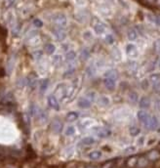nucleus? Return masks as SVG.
Returning a JSON list of instances; mask_svg holds the SVG:
<instances>
[{
  "label": "nucleus",
  "instance_id": "f257e3e1",
  "mask_svg": "<svg viewBox=\"0 0 160 168\" xmlns=\"http://www.w3.org/2000/svg\"><path fill=\"white\" fill-rule=\"evenodd\" d=\"M92 28H93V30L97 35H103L106 31V24L96 18V17L92 19Z\"/></svg>",
  "mask_w": 160,
  "mask_h": 168
},
{
  "label": "nucleus",
  "instance_id": "f03ea898",
  "mask_svg": "<svg viewBox=\"0 0 160 168\" xmlns=\"http://www.w3.org/2000/svg\"><path fill=\"white\" fill-rule=\"evenodd\" d=\"M52 22L56 28L65 29L67 26V18L64 13H56L52 17Z\"/></svg>",
  "mask_w": 160,
  "mask_h": 168
},
{
  "label": "nucleus",
  "instance_id": "7ed1b4c3",
  "mask_svg": "<svg viewBox=\"0 0 160 168\" xmlns=\"http://www.w3.org/2000/svg\"><path fill=\"white\" fill-rule=\"evenodd\" d=\"M94 131V133L96 134V135L101 138V139H106V138H109L111 136V130L109 128H106V127H101V126H96V127H94L93 129H92Z\"/></svg>",
  "mask_w": 160,
  "mask_h": 168
},
{
  "label": "nucleus",
  "instance_id": "20e7f679",
  "mask_svg": "<svg viewBox=\"0 0 160 168\" xmlns=\"http://www.w3.org/2000/svg\"><path fill=\"white\" fill-rule=\"evenodd\" d=\"M67 88H69V86H67L66 83H60L58 84L56 89H55V92H54V95L57 97H59L61 100H65L66 98V94H67Z\"/></svg>",
  "mask_w": 160,
  "mask_h": 168
},
{
  "label": "nucleus",
  "instance_id": "39448f33",
  "mask_svg": "<svg viewBox=\"0 0 160 168\" xmlns=\"http://www.w3.org/2000/svg\"><path fill=\"white\" fill-rule=\"evenodd\" d=\"M125 51H126V55H127V56H128L129 58H131V59L137 58L138 55H139L137 46L135 45V44H133V43H129V44L126 45Z\"/></svg>",
  "mask_w": 160,
  "mask_h": 168
},
{
  "label": "nucleus",
  "instance_id": "423d86ee",
  "mask_svg": "<svg viewBox=\"0 0 160 168\" xmlns=\"http://www.w3.org/2000/svg\"><path fill=\"white\" fill-rule=\"evenodd\" d=\"M137 117L141 123L144 124L146 127H147L148 121L150 119V115L147 112H146V110H141L137 113Z\"/></svg>",
  "mask_w": 160,
  "mask_h": 168
},
{
  "label": "nucleus",
  "instance_id": "0eeeda50",
  "mask_svg": "<svg viewBox=\"0 0 160 168\" xmlns=\"http://www.w3.org/2000/svg\"><path fill=\"white\" fill-rule=\"evenodd\" d=\"M47 102H48V105L49 107L53 108V110L55 111H60V103H59V100L58 98L54 95V94H51V95H49L48 98H47Z\"/></svg>",
  "mask_w": 160,
  "mask_h": 168
},
{
  "label": "nucleus",
  "instance_id": "6e6552de",
  "mask_svg": "<svg viewBox=\"0 0 160 168\" xmlns=\"http://www.w3.org/2000/svg\"><path fill=\"white\" fill-rule=\"evenodd\" d=\"M53 35L57 41H64L66 38V33L64 29L55 28L53 29Z\"/></svg>",
  "mask_w": 160,
  "mask_h": 168
},
{
  "label": "nucleus",
  "instance_id": "1a4fd4ad",
  "mask_svg": "<svg viewBox=\"0 0 160 168\" xmlns=\"http://www.w3.org/2000/svg\"><path fill=\"white\" fill-rule=\"evenodd\" d=\"M63 127H64L63 122L58 118H55L51 123V129L56 134H60L63 131Z\"/></svg>",
  "mask_w": 160,
  "mask_h": 168
},
{
  "label": "nucleus",
  "instance_id": "9d476101",
  "mask_svg": "<svg viewBox=\"0 0 160 168\" xmlns=\"http://www.w3.org/2000/svg\"><path fill=\"white\" fill-rule=\"evenodd\" d=\"M159 127H160V123H159V120H158L157 117L156 116H150V119L148 121L147 128L151 130V131H155Z\"/></svg>",
  "mask_w": 160,
  "mask_h": 168
},
{
  "label": "nucleus",
  "instance_id": "9b49d317",
  "mask_svg": "<svg viewBox=\"0 0 160 168\" xmlns=\"http://www.w3.org/2000/svg\"><path fill=\"white\" fill-rule=\"evenodd\" d=\"M15 64H16V55L13 54V55L10 56L9 59H8L7 64H6V71H7L8 74H11L12 71H14Z\"/></svg>",
  "mask_w": 160,
  "mask_h": 168
},
{
  "label": "nucleus",
  "instance_id": "f8f14e48",
  "mask_svg": "<svg viewBox=\"0 0 160 168\" xmlns=\"http://www.w3.org/2000/svg\"><path fill=\"white\" fill-rule=\"evenodd\" d=\"M77 106L82 108V110H87V108H90L92 106V102L90 100H88L86 97H81L78 101H77Z\"/></svg>",
  "mask_w": 160,
  "mask_h": 168
},
{
  "label": "nucleus",
  "instance_id": "ddd939ff",
  "mask_svg": "<svg viewBox=\"0 0 160 168\" xmlns=\"http://www.w3.org/2000/svg\"><path fill=\"white\" fill-rule=\"evenodd\" d=\"M104 86L108 90V91H113L115 89L116 86V80L111 79V78H107V77H104L103 80Z\"/></svg>",
  "mask_w": 160,
  "mask_h": 168
},
{
  "label": "nucleus",
  "instance_id": "4468645a",
  "mask_svg": "<svg viewBox=\"0 0 160 168\" xmlns=\"http://www.w3.org/2000/svg\"><path fill=\"white\" fill-rule=\"evenodd\" d=\"M151 106V101L148 97L144 96L142 97L141 100L139 101V107L142 108V110H147Z\"/></svg>",
  "mask_w": 160,
  "mask_h": 168
},
{
  "label": "nucleus",
  "instance_id": "2eb2a0df",
  "mask_svg": "<svg viewBox=\"0 0 160 168\" xmlns=\"http://www.w3.org/2000/svg\"><path fill=\"white\" fill-rule=\"evenodd\" d=\"M147 158L151 162H155L160 159V152L158 150H152L147 155Z\"/></svg>",
  "mask_w": 160,
  "mask_h": 168
},
{
  "label": "nucleus",
  "instance_id": "dca6fc26",
  "mask_svg": "<svg viewBox=\"0 0 160 168\" xmlns=\"http://www.w3.org/2000/svg\"><path fill=\"white\" fill-rule=\"evenodd\" d=\"M104 77H107V78H111V79L117 80V79H118V77H119V73L114 69H109V70L105 71Z\"/></svg>",
  "mask_w": 160,
  "mask_h": 168
},
{
  "label": "nucleus",
  "instance_id": "f3484780",
  "mask_svg": "<svg viewBox=\"0 0 160 168\" xmlns=\"http://www.w3.org/2000/svg\"><path fill=\"white\" fill-rule=\"evenodd\" d=\"M75 20H76L78 23H85L88 20V14L86 11H78L75 13Z\"/></svg>",
  "mask_w": 160,
  "mask_h": 168
},
{
  "label": "nucleus",
  "instance_id": "a211bd4d",
  "mask_svg": "<svg viewBox=\"0 0 160 168\" xmlns=\"http://www.w3.org/2000/svg\"><path fill=\"white\" fill-rule=\"evenodd\" d=\"M97 103L101 107H107V106H109V104H111V100H109L108 97H106L105 95H101V96H99V98L97 100Z\"/></svg>",
  "mask_w": 160,
  "mask_h": 168
},
{
  "label": "nucleus",
  "instance_id": "6ab92c4d",
  "mask_svg": "<svg viewBox=\"0 0 160 168\" xmlns=\"http://www.w3.org/2000/svg\"><path fill=\"white\" fill-rule=\"evenodd\" d=\"M111 57H112V59H113L115 62H119L121 60V58H122L121 51L117 47H113L111 49Z\"/></svg>",
  "mask_w": 160,
  "mask_h": 168
},
{
  "label": "nucleus",
  "instance_id": "aec40b11",
  "mask_svg": "<svg viewBox=\"0 0 160 168\" xmlns=\"http://www.w3.org/2000/svg\"><path fill=\"white\" fill-rule=\"evenodd\" d=\"M35 117H37L38 120L40 122H42V123H46L47 120H48V114L46 113L45 111L41 110L40 108H39V111H38V113H37V114H36Z\"/></svg>",
  "mask_w": 160,
  "mask_h": 168
},
{
  "label": "nucleus",
  "instance_id": "412c9836",
  "mask_svg": "<svg viewBox=\"0 0 160 168\" xmlns=\"http://www.w3.org/2000/svg\"><path fill=\"white\" fill-rule=\"evenodd\" d=\"M97 72V66L95 65V63H92L90 64L87 68H86V74L88 75L89 77H93L94 75Z\"/></svg>",
  "mask_w": 160,
  "mask_h": 168
},
{
  "label": "nucleus",
  "instance_id": "4be33fe9",
  "mask_svg": "<svg viewBox=\"0 0 160 168\" xmlns=\"http://www.w3.org/2000/svg\"><path fill=\"white\" fill-rule=\"evenodd\" d=\"M103 156V153L101 150H93L88 155V157L91 160H99Z\"/></svg>",
  "mask_w": 160,
  "mask_h": 168
},
{
  "label": "nucleus",
  "instance_id": "5701e85b",
  "mask_svg": "<svg viewBox=\"0 0 160 168\" xmlns=\"http://www.w3.org/2000/svg\"><path fill=\"white\" fill-rule=\"evenodd\" d=\"M76 53H75V51H73V50H70V51H67L65 53V61L67 63H72L75 61V59H76Z\"/></svg>",
  "mask_w": 160,
  "mask_h": 168
},
{
  "label": "nucleus",
  "instance_id": "b1692460",
  "mask_svg": "<svg viewBox=\"0 0 160 168\" xmlns=\"http://www.w3.org/2000/svg\"><path fill=\"white\" fill-rule=\"evenodd\" d=\"M78 117H79V113L77 112H70L66 114L65 119L67 122H73L75 120H77Z\"/></svg>",
  "mask_w": 160,
  "mask_h": 168
},
{
  "label": "nucleus",
  "instance_id": "393cba45",
  "mask_svg": "<svg viewBox=\"0 0 160 168\" xmlns=\"http://www.w3.org/2000/svg\"><path fill=\"white\" fill-rule=\"evenodd\" d=\"M127 38L128 40L130 41H134V40H136L138 38V31L137 29H135L133 28L129 29L127 30Z\"/></svg>",
  "mask_w": 160,
  "mask_h": 168
},
{
  "label": "nucleus",
  "instance_id": "a878e982",
  "mask_svg": "<svg viewBox=\"0 0 160 168\" xmlns=\"http://www.w3.org/2000/svg\"><path fill=\"white\" fill-rule=\"evenodd\" d=\"M95 143H96L95 138L88 136V137L83 138V139L80 141V145H81V146H91V145H94Z\"/></svg>",
  "mask_w": 160,
  "mask_h": 168
},
{
  "label": "nucleus",
  "instance_id": "bb28decb",
  "mask_svg": "<svg viewBox=\"0 0 160 168\" xmlns=\"http://www.w3.org/2000/svg\"><path fill=\"white\" fill-rule=\"evenodd\" d=\"M48 87H49V79H47V78L42 79L39 83V90L41 93H45Z\"/></svg>",
  "mask_w": 160,
  "mask_h": 168
},
{
  "label": "nucleus",
  "instance_id": "cd10ccee",
  "mask_svg": "<svg viewBox=\"0 0 160 168\" xmlns=\"http://www.w3.org/2000/svg\"><path fill=\"white\" fill-rule=\"evenodd\" d=\"M44 51L48 55H53L56 51V46L52 43H46L44 45Z\"/></svg>",
  "mask_w": 160,
  "mask_h": 168
},
{
  "label": "nucleus",
  "instance_id": "c85d7f7f",
  "mask_svg": "<svg viewBox=\"0 0 160 168\" xmlns=\"http://www.w3.org/2000/svg\"><path fill=\"white\" fill-rule=\"evenodd\" d=\"M28 79V86H29L31 89H33L37 84V79H36V76L33 74H30L29 76L27 78Z\"/></svg>",
  "mask_w": 160,
  "mask_h": 168
},
{
  "label": "nucleus",
  "instance_id": "c756f323",
  "mask_svg": "<svg viewBox=\"0 0 160 168\" xmlns=\"http://www.w3.org/2000/svg\"><path fill=\"white\" fill-rule=\"evenodd\" d=\"M128 99H129V102L132 104H137L138 101H139V95L137 92L135 91H131L129 95H128Z\"/></svg>",
  "mask_w": 160,
  "mask_h": 168
},
{
  "label": "nucleus",
  "instance_id": "7c9ffc66",
  "mask_svg": "<svg viewBox=\"0 0 160 168\" xmlns=\"http://www.w3.org/2000/svg\"><path fill=\"white\" fill-rule=\"evenodd\" d=\"M148 159L145 156H142V157H139L138 159V163H137V166L139 168H146L147 165H148Z\"/></svg>",
  "mask_w": 160,
  "mask_h": 168
},
{
  "label": "nucleus",
  "instance_id": "2f4dec72",
  "mask_svg": "<svg viewBox=\"0 0 160 168\" xmlns=\"http://www.w3.org/2000/svg\"><path fill=\"white\" fill-rule=\"evenodd\" d=\"M94 123V121L92 120V119H83L78 125H79V127L81 129H86V128H89L91 127V125Z\"/></svg>",
  "mask_w": 160,
  "mask_h": 168
},
{
  "label": "nucleus",
  "instance_id": "473e14b6",
  "mask_svg": "<svg viewBox=\"0 0 160 168\" xmlns=\"http://www.w3.org/2000/svg\"><path fill=\"white\" fill-rule=\"evenodd\" d=\"M80 58L82 61H87L90 58V51L87 48H82L81 52H80Z\"/></svg>",
  "mask_w": 160,
  "mask_h": 168
},
{
  "label": "nucleus",
  "instance_id": "72a5a7b5",
  "mask_svg": "<svg viewBox=\"0 0 160 168\" xmlns=\"http://www.w3.org/2000/svg\"><path fill=\"white\" fill-rule=\"evenodd\" d=\"M129 133H130V135L133 136V137H136L138 135H140V133H141V129L138 127V126H130V128H129Z\"/></svg>",
  "mask_w": 160,
  "mask_h": 168
},
{
  "label": "nucleus",
  "instance_id": "f704fd0d",
  "mask_svg": "<svg viewBox=\"0 0 160 168\" xmlns=\"http://www.w3.org/2000/svg\"><path fill=\"white\" fill-rule=\"evenodd\" d=\"M138 159H139V157H137V156H131L130 158H128V160H127V166L130 167V168L137 166Z\"/></svg>",
  "mask_w": 160,
  "mask_h": 168
},
{
  "label": "nucleus",
  "instance_id": "c9c22d12",
  "mask_svg": "<svg viewBox=\"0 0 160 168\" xmlns=\"http://www.w3.org/2000/svg\"><path fill=\"white\" fill-rule=\"evenodd\" d=\"M52 63L57 66H61L63 64V57L61 55H54L52 57Z\"/></svg>",
  "mask_w": 160,
  "mask_h": 168
},
{
  "label": "nucleus",
  "instance_id": "e433bc0d",
  "mask_svg": "<svg viewBox=\"0 0 160 168\" xmlns=\"http://www.w3.org/2000/svg\"><path fill=\"white\" fill-rule=\"evenodd\" d=\"M75 134V127L72 125H70V126H67V127L65 128V136H72Z\"/></svg>",
  "mask_w": 160,
  "mask_h": 168
},
{
  "label": "nucleus",
  "instance_id": "4c0bfd02",
  "mask_svg": "<svg viewBox=\"0 0 160 168\" xmlns=\"http://www.w3.org/2000/svg\"><path fill=\"white\" fill-rule=\"evenodd\" d=\"M32 56L36 62H39L40 60H42V58H43V51H42V50H36V51L33 52Z\"/></svg>",
  "mask_w": 160,
  "mask_h": 168
},
{
  "label": "nucleus",
  "instance_id": "58836bf2",
  "mask_svg": "<svg viewBox=\"0 0 160 168\" xmlns=\"http://www.w3.org/2000/svg\"><path fill=\"white\" fill-rule=\"evenodd\" d=\"M136 152H137V147L131 146V147H128V148L124 149L123 155H132V154H135Z\"/></svg>",
  "mask_w": 160,
  "mask_h": 168
},
{
  "label": "nucleus",
  "instance_id": "ea45409f",
  "mask_svg": "<svg viewBox=\"0 0 160 168\" xmlns=\"http://www.w3.org/2000/svg\"><path fill=\"white\" fill-rule=\"evenodd\" d=\"M105 42L108 45H112L114 43V37L111 33H107V34L105 35Z\"/></svg>",
  "mask_w": 160,
  "mask_h": 168
},
{
  "label": "nucleus",
  "instance_id": "a19ab883",
  "mask_svg": "<svg viewBox=\"0 0 160 168\" xmlns=\"http://www.w3.org/2000/svg\"><path fill=\"white\" fill-rule=\"evenodd\" d=\"M82 36H83V38L85 39L86 41H91V40H93V38H94L93 33H92L90 30H85V31H84Z\"/></svg>",
  "mask_w": 160,
  "mask_h": 168
},
{
  "label": "nucleus",
  "instance_id": "79ce46f5",
  "mask_svg": "<svg viewBox=\"0 0 160 168\" xmlns=\"http://www.w3.org/2000/svg\"><path fill=\"white\" fill-rule=\"evenodd\" d=\"M149 81H151L152 83H156V82H160V73H152L149 75Z\"/></svg>",
  "mask_w": 160,
  "mask_h": 168
},
{
  "label": "nucleus",
  "instance_id": "37998d69",
  "mask_svg": "<svg viewBox=\"0 0 160 168\" xmlns=\"http://www.w3.org/2000/svg\"><path fill=\"white\" fill-rule=\"evenodd\" d=\"M96 92H94V91H88L87 93L85 94V97L88 99V100H90L92 103L94 102L95 101V99H96Z\"/></svg>",
  "mask_w": 160,
  "mask_h": 168
},
{
  "label": "nucleus",
  "instance_id": "c03bdc74",
  "mask_svg": "<svg viewBox=\"0 0 160 168\" xmlns=\"http://www.w3.org/2000/svg\"><path fill=\"white\" fill-rule=\"evenodd\" d=\"M137 69H138V64L135 62V61H130L129 63H128V70L130 71H137Z\"/></svg>",
  "mask_w": 160,
  "mask_h": 168
},
{
  "label": "nucleus",
  "instance_id": "a18cd8bd",
  "mask_svg": "<svg viewBox=\"0 0 160 168\" xmlns=\"http://www.w3.org/2000/svg\"><path fill=\"white\" fill-rule=\"evenodd\" d=\"M74 71H75V66H69V69L66 70L65 73V77H70L74 74Z\"/></svg>",
  "mask_w": 160,
  "mask_h": 168
},
{
  "label": "nucleus",
  "instance_id": "49530a36",
  "mask_svg": "<svg viewBox=\"0 0 160 168\" xmlns=\"http://www.w3.org/2000/svg\"><path fill=\"white\" fill-rule=\"evenodd\" d=\"M26 85H28V79L27 78H20L18 80V82H17V86H18L19 88H23Z\"/></svg>",
  "mask_w": 160,
  "mask_h": 168
},
{
  "label": "nucleus",
  "instance_id": "de8ad7c7",
  "mask_svg": "<svg viewBox=\"0 0 160 168\" xmlns=\"http://www.w3.org/2000/svg\"><path fill=\"white\" fill-rule=\"evenodd\" d=\"M37 35H39V34H38V31H36V30H30V31L28 33V34H27V36H26V41H28V40L33 38V37H35V36H37Z\"/></svg>",
  "mask_w": 160,
  "mask_h": 168
},
{
  "label": "nucleus",
  "instance_id": "09e8293b",
  "mask_svg": "<svg viewBox=\"0 0 160 168\" xmlns=\"http://www.w3.org/2000/svg\"><path fill=\"white\" fill-rule=\"evenodd\" d=\"M149 85H150L149 79H144V80H142V82H141V87L144 90H147L149 88Z\"/></svg>",
  "mask_w": 160,
  "mask_h": 168
},
{
  "label": "nucleus",
  "instance_id": "8fccbe9b",
  "mask_svg": "<svg viewBox=\"0 0 160 168\" xmlns=\"http://www.w3.org/2000/svg\"><path fill=\"white\" fill-rule=\"evenodd\" d=\"M32 24L36 29H40V28L43 27V22H42L40 19H34V20L32 21Z\"/></svg>",
  "mask_w": 160,
  "mask_h": 168
},
{
  "label": "nucleus",
  "instance_id": "3c124183",
  "mask_svg": "<svg viewBox=\"0 0 160 168\" xmlns=\"http://www.w3.org/2000/svg\"><path fill=\"white\" fill-rule=\"evenodd\" d=\"M152 91L155 94L160 95V82L152 83Z\"/></svg>",
  "mask_w": 160,
  "mask_h": 168
},
{
  "label": "nucleus",
  "instance_id": "603ef678",
  "mask_svg": "<svg viewBox=\"0 0 160 168\" xmlns=\"http://www.w3.org/2000/svg\"><path fill=\"white\" fill-rule=\"evenodd\" d=\"M117 1V3H118L122 8H124V9H129L130 8V6H129V4H128V2H126L125 0H116Z\"/></svg>",
  "mask_w": 160,
  "mask_h": 168
},
{
  "label": "nucleus",
  "instance_id": "864d4df0",
  "mask_svg": "<svg viewBox=\"0 0 160 168\" xmlns=\"http://www.w3.org/2000/svg\"><path fill=\"white\" fill-rule=\"evenodd\" d=\"M153 48H154V51H155V53L160 54V39H157L156 41H154Z\"/></svg>",
  "mask_w": 160,
  "mask_h": 168
},
{
  "label": "nucleus",
  "instance_id": "5fc2aeb1",
  "mask_svg": "<svg viewBox=\"0 0 160 168\" xmlns=\"http://www.w3.org/2000/svg\"><path fill=\"white\" fill-rule=\"evenodd\" d=\"M145 143H146V138H145L144 136H141L140 138H138V141H137V145H138V147L144 146V145H145Z\"/></svg>",
  "mask_w": 160,
  "mask_h": 168
},
{
  "label": "nucleus",
  "instance_id": "6e6d98bb",
  "mask_svg": "<svg viewBox=\"0 0 160 168\" xmlns=\"http://www.w3.org/2000/svg\"><path fill=\"white\" fill-rule=\"evenodd\" d=\"M75 3L78 6H85L87 4V0H75Z\"/></svg>",
  "mask_w": 160,
  "mask_h": 168
},
{
  "label": "nucleus",
  "instance_id": "4d7b16f0",
  "mask_svg": "<svg viewBox=\"0 0 160 168\" xmlns=\"http://www.w3.org/2000/svg\"><path fill=\"white\" fill-rule=\"evenodd\" d=\"M14 2H15V0H5V4H6L7 7L11 6Z\"/></svg>",
  "mask_w": 160,
  "mask_h": 168
},
{
  "label": "nucleus",
  "instance_id": "13d9d810",
  "mask_svg": "<svg viewBox=\"0 0 160 168\" xmlns=\"http://www.w3.org/2000/svg\"><path fill=\"white\" fill-rule=\"evenodd\" d=\"M155 24L158 27H160V16L159 15H157L155 17Z\"/></svg>",
  "mask_w": 160,
  "mask_h": 168
},
{
  "label": "nucleus",
  "instance_id": "bf43d9fd",
  "mask_svg": "<svg viewBox=\"0 0 160 168\" xmlns=\"http://www.w3.org/2000/svg\"><path fill=\"white\" fill-rule=\"evenodd\" d=\"M155 107H156L157 110H160V99H157L155 101Z\"/></svg>",
  "mask_w": 160,
  "mask_h": 168
},
{
  "label": "nucleus",
  "instance_id": "052dcab7",
  "mask_svg": "<svg viewBox=\"0 0 160 168\" xmlns=\"http://www.w3.org/2000/svg\"><path fill=\"white\" fill-rule=\"evenodd\" d=\"M147 1L150 4H155V0H147Z\"/></svg>",
  "mask_w": 160,
  "mask_h": 168
},
{
  "label": "nucleus",
  "instance_id": "680f3d73",
  "mask_svg": "<svg viewBox=\"0 0 160 168\" xmlns=\"http://www.w3.org/2000/svg\"><path fill=\"white\" fill-rule=\"evenodd\" d=\"M155 5L160 7V0H155Z\"/></svg>",
  "mask_w": 160,
  "mask_h": 168
},
{
  "label": "nucleus",
  "instance_id": "e2e57ef3",
  "mask_svg": "<svg viewBox=\"0 0 160 168\" xmlns=\"http://www.w3.org/2000/svg\"><path fill=\"white\" fill-rule=\"evenodd\" d=\"M158 68L160 69V57H159V60H158Z\"/></svg>",
  "mask_w": 160,
  "mask_h": 168
},
{
  "label": "nucleus",
  "instance_id": "0e129e2a",
  "mask_svg": "<svg viewBox=\"0 0 160 168\" xmlns=\"http://www.w3.org/2000/svg\"><path fill=\"white\" fill-rule=\"evenodd\" d=\"M87 168H97V167H95V166H88Z\"/></svg>",
  "mask_w": 160,
  "mask_h": 168
},
{
  "label": "nucleus",
  "instance_id": "69168bd1",
  "mask_svg": "<svg viewBox=\"0 0 160 168\" xmlns=\"http://www.w3.org/2000/svg\"><path fill=\"white\" fill-rule=\"evenodd\" d=\"M159 148H160V143H159Z\"/></svg>",
  "mask_w": 160,
  "mask_h": 168
},
{
  "label": "nucleus",
  "instance_id": "338daca9",
  "mask_svg": "<svg viewBox=\"0 0 160 168\" xmlns=\"http://www.w3.org/2000/svg\"><path fill=\"white\" fill-rule=\"evenodd\" d=\"M9 168H14V167H9Z\"/></svg>",
  "mask_w": 160,
  "mask_h": 168
}]
</instances>
